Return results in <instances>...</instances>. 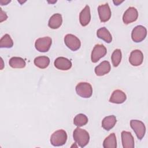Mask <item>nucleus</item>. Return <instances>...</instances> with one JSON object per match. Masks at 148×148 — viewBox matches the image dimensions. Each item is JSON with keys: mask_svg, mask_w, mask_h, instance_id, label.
<instances>
[{"mask_svg": "<svg viewBox=\"0 0 148 148\" xmlns=\"http://www.w3.org/2000/svg\"><path fill=\"white\" fill-rule=\"evenodd\" d=\"M147 35L146 28L143 25L136 26L132 31L131 38L134 42L139 43L143 40Z\"/></svg>", "mask_w": 148, "mask_h": 148, "instance_id": "423d86ee", "label": "nucleus"}, {"mask_svg": "<svg viewBox=\"0 0 148 148\" xmlns=\"http://www.w3.org/2000/svg\"><path fill=\"white\" fill-rule=\"evenodd\" d=\"M54 65L56 68L62 71H67L72 67L71 61L63 57L57 58L54 62Z\"/></svg>", "mask_w": 148, "mask_h": 148, "instance_id": "f8f14e48", "label": "nucleus"}, {"mask_svg": "<svg viewBox=\"0 0 148 148\" xmlns=\"http://www.w3.org/2000/svg\"><path fill=\"white\" fill-rule=\"evenodd\" d=\"M13 46V42L10 36L8 34L3 35L0 40L1 48H11Z\"/></svg>", "mask_w": 148, "mask_h": 148, "instance_id": "5701e85b", "label": "nucleus"}, {"mask_svg": "<svg viewBox=\"0 0 148 148\" xmlns=\"http://www.w3.org/2000/svg\"><path fill=\"white\" fill-rule=\"evenodd\" d=\"M143 60V55L142 52L139 50H135L131 51L129 58L130 63L135 66L142 64Z\"/></svg>", "mask_w": 148, "mask_h": 148, "instance_id": "9b49d317", "label": "nucleus"}, {"mask_svg": "<svg viewBox=\"0 0 148 148\" xmlns=\"http://www.w3.org/2000/svg\"><path fill=\"white\" fill-rule=\"evenodd\" d=\"M123 2V1H113V3H114V5H119L120 3H121V2Z\"/></svg>", "mask_w": 148, "mask_h": 148, "instance_id": "bb28decb", "label": "nucleus"}, {"mask_svg": "<svg viewBox=\"0 0 148 148\" xmlns=\"http://www.w3.org/2000/svg\"><path fill=\"white\" fill-rule=\"evenodd\" d=\"M130 125L137 138L141 140L144 137L146 132V127L144 123L140 120H131L130 121Z\"/></svg>", "mask_w": 148, "mask_h": 148, "instance_id": "39448f33", "label": "nucleus"}, {"mask_svg": "<svg viewBox=\"0 0 148 148\" xmlns=\"http://www.w3.org/2000/svg\"><path fill=\"white\" fill-rule=\"evenodd\" d=\"M76 91L78 95L82 98H90L92 94L91 85L87 82H80L76 86Z\"/></svg>", "mask_w": 148, "mask_h": 148, "instance_id": "7ed1b4c3", "label": "nucleus"}, {"mask_svg": "<svg viewBox=\"0 0 148 148\" xmlns=\"http://www.w3.org/2000/svg\"><path fill=\"white\" fill-rule=\"evenodd\" d=\"M127 99V96L125 94L120 90H114L110 96L109 99V102L113 103H122Z\"/></svg>", "mask_w": 148, "mask_h": 148, "instance_id": "4468645a", "label": "nucleus"}, {"mask_svg": "<svg viewBox=\"0 0 148 148\" xmlns=\"http://www.w3.org/2000/svg\"><path fill=\"white\" fill-rule=\"evenodd\" d=\"M121 140L123 147L124 148L134 147V139L130 132L125 131H122Z\"/></svg>", "mask_w": 148, "mask_h": 148, "instance_id": "ddd939ff", "label": "nucleus"}, {"mask_svg": "<svg viewBox=\"0 0 148 148\" xmlns=\"http://www.w3.org/2000/svg\"><path fill=\"white\" fill-rule=\"evenodd\" d=\"M107 53L106 48L103 45L100 44L95 45L91 52V60L94 63L99 61L100 58L104 57Z\"/></svg>", "mask_w": 148, "mask_h": 148, "instance_id": "0eeeda50", "label": "nucleus"}, {"mask_svg": "<svg viewBox=\"0 0 148 148\" xmlns=\"http://www.w3.org/2000/svg\"><path fill=\"white\" fill-rule=\"evenodd\" d=\"M103 147L104 148L117 147V140L114 133H111L105 139L103 142Z\"/></svg>", "mask_w": 148, "mask_h": 148, "instance_id": "aec40b11", "label": "nucleus"}, {"mask_svg": "<svg viewBox=\"0 0 148 148\" xmlns=\"http://www.w3.org/2000/svg\"><path fill=\"white\" fill-rule=\"evenodd\" d=\"M1 9V22H2L3 20H6L8 18V16L6 14L5 12H3L2 10V9Z\"/></svg>", "mask_w": 148, "mask_h": 148, "instance_id": "a878e982", "label": "nucleus"}, {"mask_svg": "<svg viewBox=\"0 0 148 148\" xmlns=\"http://www.w3.org/2000/svg\"><path fill=\"white\" fill-rule=\"evenodd\" d=\"M51 38L49 36L38 38L35 43V49L39 52H47L50 48L51 45Z\"/></svg>", "mask_w": 148, "mask_h": 148, "instance_id": "20e7f679", "label": "nucleus"}, {"mask_svg": "<svg viewBox=\"0 0 148 148\" xmlns=\"http://www.w3.org/2000/svg\"><path fill=\"white\" fill-rule=\"evenodd\" d=\"M73 138L75 142L81 147H85L90 140L88 132L85 130L80 128L79 127L73 131Z\"/></svg>", "mask_w": 148, "mask_h": 148, "instance_id": "f257e3e1", "label": "nucleus"}, {"mask_svg": "<svg viewBox=\"0 0 148 148\" xmlns=\"http://www.w3.org/2000/svg\"><path fill=\"white\" fill-rule=\"evenodd\" d=\"M9 64L13 68H23L26 65L25 60L23 58L18 57H12L9 60Z\"/></svg>", "mask_w": 148, "mask_h": 148, "instance_id": "4be33fe9", "label": "nucleus"}, {"mask_svg": "<svg viewBox=\"0 0 148 148\" xmlns=\"http://www.w3.org/2000/svg\"><path fill=\"white\" fill-rule=\"evenodd\" d=\"M88 123L87 117L82 113L77 114L73 119V124L77 127H82Z\"/></svg>", "mask_w": 148, "mask_h": 148, "instance_id": "b1692460", "label": "nucleus"}, {"mask_svg": "<svg viewBox=\"0 0 148 148\" xmlns=\"http://www.w3.org/2000/svg\"><path fill=\"white\" fill-rule=\"evenodd\" d=\"M116 117L114 115L105 117L102 121V127L106 131L111 130L116 123Z\"/></svg>", "mask_w": 148, "mask_h": 148, "instance_id": "a211bd4d", "label": "nucleus"}, {"mask_svg": "<svg viewBox=\"0 0 148 148\" xmlns=\"http://www.w3.org/2000/svg\"><path fill=\"white\" fill-rule=\"evenodd\" d=\"M111 69L110 64L108 61L101 62L95 68V73L97 76H101L108 73Z\"/></svg>", "mask_w": 148, "mask_h": 148, "instance_id": "2eb2a0df", "label": "nucleus"}, {"mask_svg": "<svg viewBox=\"0 0 148 148\" xmlns=\"http://www.w3.org/2000/svg\"><path fill=\"white\" fill-rule=\"evenodd\" d=\"M50 64V59L47 56H39L34 59V64L36 66L45 69L47 68Z\"/></svg>", "mask_w": 148, "mask_h": 148, "instance_id": "412c9836", "label": "nucleus"}, {"mask_svg": "<svg viewBox=\"0 0 148 148\" xmlns=\"http://www.w3.org/2000/svg\"><path fill=\"white\" fill-rule=\"evenodd\" d=\"M138 17V13L134 7L128 8L124 12L123 16V21L125 24H128L135 21Z\"/></svg>", "mask_w": 148, "mask_h": 148, "instance_id": "1a4fd4ad", "label": "nucleus"}, {"mask_svg": "<svg viewBox=\"0 0 148 148\" xmlns=\"http://www.w3.org/2000/svg\"><path fill=\"white\" fill-rule=\"evenodd\" d=\"M91 20L90 9L88 5H86L81 11L79 14L80 23L82 26H86L88 24Z\"/></svg>", "mask_w": 148, "mask_h": 148, "instance_id": "dca6fc26", "label": "nucleus"}, {"mask_svg": "<svg viewBox=\"0 0 148 148\" xmlns=\"http://www.w3.org/2000/svg\"><path fill=\"white\" fill-rule=\"evenodd\" d=\"M99 19L102 22L108 21L111 17V10L108 3L99 5L98 8Z\"/></svg>", "mask_w": 148, "mask_h": 148, "instance_id": "9d476101", "label": "nucleus"}, {"mask_svg": "<svg viewBox=\"0 0 148 148\" xmlns=\"http://www.w3.org/2000/svg\"><path fill=\"white\" fill-rule=\"evenodd\" d=\"M97 36L108 43H109L112 40V37L110 32L105 27H102L98 29L97 31Z\"/></svg>", "mask_w": 148, "mask_h": 148, "instance_id": "6ab92c4d", "label": "nucleus"}, {"mask_svg": "<svg viewBox=\"0 0 148 148\" xmlns=\"http://www.w3.org/2000/svg\"><path fill=\"white\" fill-rule=\"evenodd\" d=\"M64 43L66 46L72 51H76L81 46L80 40L72 34H67L64 38Z\"/></svg>", "mask_w": 148, "mask_h": 148, "instance_id": "6e6552de", "label": "nucleus"}, {"mask_svg": "<svg viewBox=\"0 0 148 148\" xmlns=\"http://www.w3.org/2000/svg\"><path fill=\"white\" fill-rule=\"evenodd\" d=\"M111 60L112 62V64L114 67L117 66L121 62V51L120 49H116L113 52Z\"/></svg>", "mask_w": 148, "mask_h": 148, "instance_id": "393cba45", "label": "nucleus"}, {"mask_svg": "<svg viewBox=\"0 0 148 148\" xmlns=\"http://www.w3.org/2000/svg\"><path fill=\"white\" fill-rule=\"evenodd\" d=\"M67 140V134L64 130H59L53 133L50 137V142L54 146L64 145Z\"/></svg>", "mask_w": 148, "mask_h": 148, "instance_id": "f03ea898", "label": "nucleus"}, {"mask_svg": "<svg viewBox=\"0 0 148 148\" xmlns=\"http://www.w3.org/2000/svg\"><path fill=\"white\" fill-rule=\"evenodd\" d=\"M62 23V16L60 13H56L52 15L48 23V25L52 29L58 28Z\"/></svg>", "mask_w": 148, "mask_h": 148, "instance_id": "f3484780", "label": "nucleus"}, {"mask_svg": "<svg viewBox=\"0 0 148 148\" xmlns=\"http://www.w3.org/2000/svg\"><path fill=\"white\" fill-rule=\"evenodd\" d=\"M2 2H3V1H1V2H1V4H2V5H3V3H2ZM10 2V1H7V2H5V5H6V4H7V3H9V2Z\"/></svg>", "mask_w": 148, "mask_h": 148, "instance_id": "cd10ccee", "label": "nucleus"}]
</instances>
